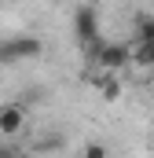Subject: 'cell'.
<instances>
[{
	"instance_id": "5",
	"label": "cell",
	"mask_w": 154,
	"mask_h": 158,
	"mask_svg": "<svg viewBox=\"0 0 154 158\" xmlns=\"http://www.w3.org/2000/svg\"><path fill=\"white\" fill-rule=\"evenodd\" d=\"M132 66L136 70H154V44L151 40H136L132 44Z\"/></svg>"
},
{
	"instance_id": "7",
	"label": "cell",
	"mask_w": 154,
	"mask_h": 158,
	"mask_svg": "<svg viewBox=\"0 0 154 158\" xmlns=\"http://www.w3.org/2000/svg\"><path fill=\"white\" fill-rule=\"evenodd\" d=\"M136 40H151L154 44V15H140L136 19Z\"/></svg>"
},
{
	"instance_id": "10",
	"label": "cell",
	"mask_w": 154,
	"mask_h": 158,
	"mask_svg": "<svg viewBox=\"0 0 154 158\" xmlns=\"http://www.w3.org/2000/svg\"><path fill=\"white\" fill-rule=\"evenodd\" d=\"M0 158H18V151H15V147H7V143H4V147H0Z\"/></svg>"
},
{
	"instance_id": "6",
	"label": "cell",
	"mask_w": 154,
	"mask_h": 158,
	"mask_svg": "<svg viewBox=\"0 0 154 158\" xmlns=\"http://www.w3.org/2000/svg\"><path fill=\"white\" fill-rule=\"evenodd\" d=\"M95 88H99V96L110 99V103L121 96V81H117V74H110V70H103V74L95 77Z\"/></svg>"
},
{
	"instance_id": "8",
	"label": "cell",
	"mask_w": 154,
	"mask_h": 158,
	"mask_svg": "<svg viewBox=\"0 0 154 158\" xmlns=\"http://www.w3.org/2000/svg\"><path fill=\"white\" fill-rule=\"evenodd\" d=\"M81 158H110V151H107V143H99V140H88V143L81 147Z\"/></svg>"
},
{
	"instance_id": "2",
	"label": "cell",
	"mask_w": 154,
	"mask_h": 158,
	"mask_svg": "<svg viewBox=\"0 0 154 158\" xmlns=\"http://www.w3.org/2000/svg\"><path fill=\"white\" fill-rule=\"evenodd\" d=\"M74 37L77 44H84V48H99V11L92 7V4H81L74 11Z\"/></svg>"
},
{
	"instance_id": "9",
	"label": "cell",
	"mask_w": 154,
	"mask_h": 158,
	"mask_svg": "<svg viewBox=\"0 0 154 158\" xmlns=\"http://www.w3.org/2000/svg\"><path fill=\"white\" fill-rule=\"evenodd\" d=\"M37 147H40V151H59V147H63V136H59V132H51V136H44V140H40Z\"/></svg>"
},
{
	"instance_id": "3",
	"label": "cell",
	"mask_w": 154,
	"mask_h": 158,
	"mask_svg": "<svg viewBox=\"0 0 154 158\" xmlns=\"http://www.w3.org/2000/svg\"><path fill=\"white\" fill-rule=\"evenodd\" d=\"M95 63H99V70H110V74L125 70V66L132 63V44H121V40L99 44V48H95Z\"/></svg>"
},
{
	"instance_id": "4",
	"label": "cell",
	"mask_w": 154,
	"mask_h": 158,
	"mask_svg": "<svg viewBox=\"0 0 154 158\" xmlns=\"http://www.w3.org/2000/svg\"><path fill=\"white\" fill-rule=\"evenodd\" d=\"M26 125V107L22 103H4L0 107V136H18Z\"/></svg>"
},
{
	"instance_id": "1",
	"label": "cell",
	"mask_w": 154,
	"mask_h": 158,
	"mask_svg": "<svg viewBox=\"0 0 154 158\" xmlns=\"http://www.w3.org/2000/svg\"><path fill=\"white\" fill-rule=\"evenodd\" d=\"M44 44L33 33H18V37L0 40V66H15V63H26V59H40Z\"/></svg>"
}]
</instances>
